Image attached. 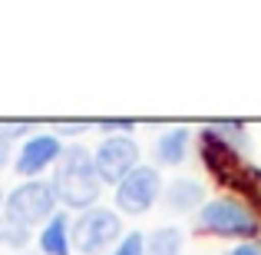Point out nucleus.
Listing matches in <instances>:
<instances>
[{
  "instance_id": "nucleus-1",
  "label": "nucleus",
  "mask_w": 261,
  "mask_h": 255,
  "mask_svg": "<svg viewBox=\"0 0 261 255\" xmlns=\"http://www.w3.org/2000/svg\"><path fill=\"white\" fill-rule=\"evenodd\" d=\"M99 172H96V159L86 146H66L60 156L57 169H53V192L63 205L70 209H89L99 199Z\"/></svg>"
},
{
  "instance_id": "nucleus-2",
  "label": "nucleus",
  "mask_w": 261,
  "mask_h": 255,
  "mask_svg": "<svg viewBox=\"0 0 261 255\" xmlns=\"http://www.w3.org/2000/svg\"><path fill=\"white\" fill-rule=\"evenodd\" d=\"M57 192H53V182H40V179H27L23 186L7 196V219L23 229H33L40 222H50L57 216Z\"/></svg>"
},
{
  "instance_id": "nucleus-3",
  "label": "nucleus",
  "mask_w": 261,
  "mask_h": 255,
  "mask_svg": "<svg viewBox=\"0 0 261 255\" xmlns=\"http://www.w3.org/2000/svg\"><path fill=\"white\" fill-rule=\"evenodd\" d=\"M195 225L198 232H212V236H225V239H245L258 232V219L238 199H212V202H205L198 209Z\"/></svg>"
},
{
  "instance_id": "nucleus-4",
  "label": "nucleus",
  "mask_w": 261,
  "mask_h": 255,
  "mask_svg": "<svg viewBox=\"0 0 261 255\" xmlns=\"http://www.w3.org/2000/svg\"><path fill=\"white\" fill-rule=\"evenodd\" d=\"M122 239V222L109 209H86L73 222V249L80 255H99Z\"/></svg>"
},
{
  "instance_id": "nucleus-5",
  "label": "nucleus",
  "mask_w": 261,
  "mask_h": 255,
  "mask_svg": "<svg viewBox=\"0 0 261 255\" xmlns=\"http://www.w3.org/2000/svg\"><path fill=\"white\" fill-rule=\"evenodd\" d=\"M159 189H162L159 169L136 166L119 182V189H116V205H119L122 212H129V216H142V212H149L152 202L159 199Z\"/></svg>"
},
{
  "instance_id": "nucleus-6",
  "label": "nucleus",
  "mask_w": 261,
  "mask_h": 255,
  "mask_svg": "<svg viewBox=\"0 0 261 255\" xmlns=\"http://www.w3.org/2000/svg\"><path fill=\"white\" fill-rule=\"evenodd\" d=\"M93 159H96V172H99L102 182L119 186L139 163V146L133 143V136H106L96 146Z\"/></svg>"
},
{
  "instance_id": "nucleus-7",
  "label": "nucleus",
  "mask_w": 261,
  "mask_h": 255,
  "mask_svg": "<svg viewBox=\"0 0 261 255\" xmlns=\"http://www.w3.org/2000/svg\"><path fill=\"white\" fill-rule=\"evenodd\" d=\"M60 156H63V146H60L57 136L40 133V136H30V140L23 143V149L17 153L13 169H17L20 176H40L46 166L60 163Z\"/></svg>"
},
{
  "instance_id": "nucleus-8",
  "label": "nucleus",
  "mask_w": 261,
  "mask_h": 255,
  "mask_svg": "<svg viewBox=\"0 0 261 255\" xmlns=\"http://www.w3.org/2000/svg\"><path fill=\"white\" fill-rule=\"evenodd\" d=\"M66 229H70L66 216L57 212V216L43 225V232H40V252L43 255H70L73 252V239L66 236Z\"/></svg>"
},
{
  "instance_id": "nucleus-9",
  "label": "nucleus",
  "mask_w": 261,
  "mask_h": 255,
  "mask_svg": "<svg viewBox=\"0 0 261 255\" xmlns=\"http://www.w3.org/2000/svg\"><path fill=\"white\" fill-rule=\"evenodd\" d=\"M202 199H205V189L195 182V179H175V182L166 189V202L172 205L175 212L195 209V205H202Z\"/></svg>"
},
{
  "instance_id": "nucleus-10",
  "label": "nucleus",
  "mask_w": 261,
  "mask_h": 255,
  "mask_svg": "<svg viewBox=\"0 0 261 255\" xmlns=\"http://www.w3.org/2000/svg\"><path fill=\"white\" fill-rule=\"evenodd\" d=\"M189 153V129H169L166 136H159L155 143V159L166 166H178Z\"/></svg>"
},
{
  "instance_id": "nucleus-11",
  "label": "nucleus",
  "mask_w": 261,
  "mask_h": 255,
  "mask_svg": "<svg viewBox=\"0 0 261 255\" xmlns=\"http://www.w3.org/2000/svg\"><path fill=\"white\" fill-rule=\"evenodd\" d=\"M182 252V232L166 225V229H155L152 239L146 242V255H178Z\"/></svg>"
},
{
  "instance_id": "nucleus-12",
  "label": "nucleus",
  "mask_w": 261,
  "mask_h": 255,
  "mask_svg": "<svg viewBox=\"0 0 261 255\" xmlns=\"http://www.w3.org/2000/svg\"><path fill=\"white\" fill-rule=\"evenodd\" d=\"M27 239H30V229H23V225L10 222V219H4V222H0V245L20 249V245H27Z\"/></svg>"
},
{
  "instance_id": "nucleus-13",
  "label": "nucleus",
  "mask_w": 261,
  "mask_h": 255,
  "mask_svg": "<svg viewBox=\"0 0 261 255\" xmlns=\"http://www.w3.org/2000/svg\"><path fill=\"white\" fill-rule=\"evenodd\" d=\"M109 255H146V236L142 232H129V236L119 239V245Z\"/></svg>"
},
{
  "instance_id": "nucleus-14",
  "label": "nucleus",
  "mask_w": 261,
  "mask_h": 255,
  "mask_svg": "<svg viewBox=\"0 0 261 255\" xmlns=\"http://www.w3.org/2000/svg\"><path fill=\"white\" fill-rule=\"evenodd\" d=\"M225 255H261V239H251V242H242V245H235L231 252H225Z\"/></svg>"
},
{
  "instance_id": "nucleus-15",
  "label": "nucleus",
  "mask_w": 261,
  "mask_h": 255,
  "mask_svg": "<svg viewBox=\"0 0 261 255\" xmlns=\"http://www.w3.org/2000/svg\"><path fill=\"white\" fill-rule=\"evenodd\" d=\"M99 126H102V129H109V133H116V129H119V133H133L136 123H133V120H102Z\"/></svg>"
},
{
  "instance_id": "nucleus-16",
  "label": "nucleus",
  "mask_w": 261,
  "mask_h": 255,
  "mask_svg": "<svg viewBox=\"0 0 261 255\" xmlns=\"http://www.w3.org/2000/svg\"><path fill=\"white\" fill-rule=\"evenodd\" d=\"M7 159H10V136L0 129V166H4Z\"/></svg>"
},
{
  "instance_id": "nucleus-17",
  "label": "nucleus",
  "mask_w": 261,
  "mask_h": 255,
  "mask_svg": "<svg viewBox=\"0 0 261 255\" xmlns=\"http://www.w3.org/2000/svg\"><path fill=\"white\" fill-rule=\"evenodd\" d=\"M89 123H57L60 133H80V129H86Z\"/></svg>"
},
{
  "instance_id": "nucleus-18",
  "label": "nucleus",
  "mask_w": 261,
  "mask_h": 255,
  "mask_svg": "<svg viewBox=\"0 0 261 255\" xmlns=\"http://www.w3.org/2000/svg\"><path fill=\"white\" fill-rule=\"evenodd\" d=\"M0 205H4V189H0Z\"/></svg>"
}]
</instances>
